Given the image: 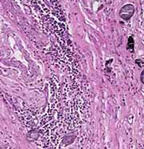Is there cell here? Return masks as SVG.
Returning <instances> with one entry per match:
<instances>
[{
  "label": "cell",
  "instance_id": "cell-3",
  "mask_svg": "<svg viewBox=\"0 0 144 149\" xmlns=\"http://www.w3.org/2000/svg\"><path fill=\"white\" fill-rule=\"evenodd\" d=\"M140 79H141V81H142V83L144 84V70L143 71V72L141 73Z\"/></svg>",
  "mask_w": 144,
  "mask_h": 149
},
{
  "label": "cell",
  "instance_id": "cell-2",
  "mask_svg": "<svg viewBox=\"0 0 144 149\" xmlns=\"http://www.w3.org/2000/svg\"><path fill=\"white\" fill-rule=\"evenodd\" d=\"M128 51H130L131 52H134V40L132 37H130L128 39V45H127Z\"/></svg>",
  "mask_w": 144,
  "mask_h": 149
},
{
  "label": "cell",
  "instance_id": "cell-1",
  "mask_svg": "<svg viewBox=\"0 0 144 149\" xmlns=\"http://www.w3.org/2000/svg\"><path fill=\"white\" fill-rule=\"evenodd\" d=\"M134 11H135V9L132 4H127L122 7L119 10V16L123 20L127 21L133 16Z\"/></svg>",
  "mask_w": 144,
  "mask_h": 149
}]
</instances>
